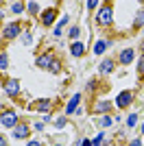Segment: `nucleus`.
Segmentation results:
<instances>
[{"mask_svg":"<svg viewBox=\"0 0 144 146\" xmlns=\"http://www.w3.org/2000/svg\"><path fill=\"white\" fill-rule=\"evenodd\" d=\"M20 35V24H15V22H11V24H7L5 31H2V37L5 39H13V37Z\"/></svg>","mask_w":144,"mask_h":146,"instance_id":"nucleus-1","label":"nucleus"},{"mask_svg":"<svg viewBox=\"0 0 144 146\" xmlns=\"http://www.w3.org/2000/svg\"><path fill=\"white\" fill-rule=\"evenodd\" d=\"M5 92H7V96H18V92H20V85H18V79H7L5 83Z\"/></svg>","mask_w":144,"mask_h":146,"instance_id":"nucleus-2","label":"nucleus"},{"mask_svg":"<svg viewBox=\"0 0 144 146\" xmlns=\"http://www.w3.org/2000/svg\"><path fill=\"white\" fill-rule=\"evenodd\" d=\"M111 22V7H103L98 11V24L101 26H107Z\"/></svg>","mask_w":144,"mask_h":146,"instance_id":"nucleus-3","label":"nucleus"},{"mask_svg":"<svg viewBox=\"0 0 144 146\" xmlns=\"http://www.w3.org/2000/svg\"><path fill=\"white\" fill-rule=\"evenodd\" d=\"M131 100H133V94H131V92H120V96H118V100H116V105H118L120 109H125V107H129V105H131Z\"/></svg>","mask_w":144,"mask_h":146,"instance_id":"nucleus-4","label":"nucleus"},{"mask_svg":"<svg viewBox=\"0 0 144 146\" xmlns=\"http://www.w3.org/2000/svg\"><path fill=\"white\" fill-rule=\"evenodd\" d=\"M0 122H2V127H15V122H18V113L7 111V113L0 116Z\"/></svg>","mask_w":144,"mask_h":146,"instance_id":"nucleus-5","label":"nucleus"},{"mask_svg":"<svg viewBox=\"0 0 144 146\" xmlns=\"http://www.w3.org/2000/svg\"><path fill=\"white\" fill-rule=\"evenodd\" d=\"M55 15H57V9H46V11L42 13V22L44 26H50L55 22Z\"/></svg>","mask_w":144,"mask_h":146,"instance_id":"nucleus-6","label":"nucleus"},{"mask_svg":"<svg viewBox=\"0 0 144 146\" xmlns=\"http://www.w3.org/2000/svg\"><path fill=\"white\" fill-rule=\"evenodd\" d=\"M53 55H50V52H46V55H42V57H39V59H37V66H39V68H50V66H53Z\"/></svg>","mask_w":144,"mask_h":146,"instance_id":"nucleus-7","label":"nucleus"},{"mask_svg":"<svg viewBox=\"0 0 144 146\" xmlns=\"http://www.w3.org/2000/svg\"><path fill=\"white\" fill-rule=\"evenodd\" d=\"M29 127L26 124H20V127H15V131H13V135L18 137V140H24V137H29Z\"/></svg>","mask_w":144,"mask_h":146,"instance_id":"nucleus-8","label":"nucleus"},{"mask_svg":"<svg viewBox=\"0 0 144 146\" xmlns=\"http://www.w3.org/2000/svg\"><path fill=\"white\" fill-rule=\"evenodd\" d=\"M70 52H72V57H81V55L85 52V46H83L81 42H74V44L70 46Z\"/></svg>","mask_w":144,"mask_h":146,"instance_id":"nucleus-9","label":"nucleus"},{"mask_svg":"<svg viewBox=\"0 0 144 146\" xmlns=\"http://www.w3.org/2000/svg\"><path fill=\"white\" fill-rule=\"evenodd\" d=\"M131 59H133V50L131 48H127V50H122V52H120V63H131Z\"/></svg>","mask_w":144,"mask_h":146,"instance_id":"nucleus-10","label":"nucleus"},{"mask_svg":"<svg viewBox=\"0 0 144 146\" xmlns=\"http://www.w3.org/2000/svg\"><path fill=\"white\" fill-rule=\"evenodd\" d=\"M79 103H81V96H79V94H77V96H72V100L66 105V113H72V111L77 109V105H79Z\"/></svg>","mask_w":144,"mask_h":146,"instance_id":"nucleus-11","label":"nucleus"},{"mask_svg":"<svg viewBox=\"0 0 144 146\" xmlns=\"http://www.w3.org/2000/svg\"><path fill=\"white\" fill-rule=\"evenodd\" d=\"M107 46H109V42H105V39H98V42H96V46H94V52H96V55H103V52L107 50Z\"/></svg>","mask_w":144,"mask_h":146,"instance_id":"nucleus-12","label":"nucleus"},{"mask_svg":"<svg viewBox=\"0 0 144 146\" xmlns=\"http://www.w3.org/2000/svg\"><path fill=\"white\" fill-rule=\"evenodd\" d=\"M109 109H111V103H109V100H101V103H98V105H96V113H103V111H109Z\"/></svg>","mask_w":144,"mask_h":146,"instance_id":"nucleus-13","label":"nucleus"},{"mask_svg":"<svg viewBox=\"0 0 144 146\" xmlns=\"http://www.w3.org/2000/svg\"><path fill=\"white\" fill-rule=\"evenodd\" d=\"M111 70H114V63H111V61H103L101 63V74H109Z\"/></svg>","mask_w":144,"mask_h":146,"instance_id":"nucleus-14","label":"nucleus"},{"mask_svg":"<svg viewBox=\"0 0 144 146\" xmlns=\"http://www.w3.org/2000/svg\"><path fill=\"white\" fill-rule=\"evenodd\" d=\"M35 107H37L39 111H50V103H48V100H39Z\"/></svg>","mask_w":144,"mask_h":146,"instance_id":"nucleus-15","label":"nucleus"},{"mask_svg":"<svg viewBox=\"0 0 144 146\" xmlns=\"http://www.w3.org/2000/svg\"><path fill=\"white\" fill-rule=\"evenodd\" d=\"M2 70H7V55L5 52H0V72Z\"/></svg>","mask_w":144,"mask_h":146,"instance_id":"nucleus-16","label":"nucleus"},{"mask_svg":"<svg viewBox=\"0 0 144 146\" xmlns=\"http://www.w3.org/2000/svg\"><path fill=\"white\" fill-rule=\"evenodd\" d=\"M22 9H24V5H22V2H13V5H11V11H13V13H20Z\"/></svg>","mask_w":144,"mask_h":146,"instance_id":"nucleus-17","label":"nucleus"},{"mask_svg":"<svg viewBox=\"0 0 144 146\" xmlns=\"http://www.w3.org/2000/svg\"><path fill=\"white\" fill-rule=\"evenodd\" d=\"M142 22H144V11H140V13H138V18H135V22H133V26H140Z\"/></svg>","mask_w":144,"mask_h":146,"instance_id":"nucleus-18","label":"nucleus"},{"mask_svg":"<svg viewBox=\"0 0 144 146\" xmlns=\"http://www.w3.org/2000/svg\"><path fill=\"white\" fill-rule=\"evenodd\" d=\"M109 124H111V118H109V116L101 118V127H109Z\"/></svg>","mask_w":144,"mask_h":146,"instance_id":"nucleus-19","label":"nucleus"},{"mask_svg":"<svg viewBox=\"0 0 144 146\" xmlns=\"http://www.w3.org/2000/svg\"><path fill=\"white\" fill-rule=\"evenodd\" d=\"M48 70H50V72H59V70H61V66L57 63V61H53V66L48 68Z\"/></svg>","mask_w":144,"mask_h":146,"instance_id":"nucleus-20","label":"nucleus"},{"mask_svg":"<svg viewBox=\"0 0 144 146\" xmlns=\"http://www.w3.org/2000/svg\"><path fill=\"white\" fill-rule=\"evenodd\" d=\"M63 124H66V118H57V120H55V127L57 129H61Z\"/></svg>","mask_w":144,"mask_h":146,"instance_id":"nucleus-21","label":"nucleus"},{"mask_svg":"<svg viewBox=\"0 0 144 146\" xmlns=\"http://www.w3.org/2000/svg\"><path fill=\"white\" fill-rule=\"evenodd\" d=\"M138 72H140V74L144 76V57H142V59L138 61Z\"/></svg>","mask_w":144,"mask_h":146,"instance_id":"nucleus-22","label":"nucleus"},{"mask_svg":"<svg viewBox=\"0 0 144 146\" xmlns=\"http://www.w3.org/2000/svg\"><path fill=\"white\" fill-rule=\"evenodd\" d=\"M135 122H138V116H135V113H131V116H129V122H127V124H129V127H133Z\"/></svg>","mask_w":144,"mask_h":146,"instance_id":"nucleus-23","label":"nucleus"},{"mask_svg":"<svg viewBox=\"0 0 144 146\" xmlns=\"http://www.w3.org/2000/svg\"><path fill=\"white\" fill-rule=\"evenodd\" d=\"M29 9H31V13H37V9H39V5H37V2H29Z\"/></svg>","mask_w":144,"mask_h":146,"instance_id":"nucleus-24","label":"nucleus"},{"mask_svg":"<svg viewBox=\"0 0 144 146\" xmlns=\"http://www.w3.org/2000/svg\"><path fill=\"white\" fill-rule=\"evenodd\" d=\"M70 37H74V39L79 37V29H77V26H72V29H70Z\"/></svg>","mask_w":144,"mask_h":146,"instance_id":"nucleus-25","label":"nucleus"},{"mask_svg":"<svg viewBox=\"0 0 144 146\" xmlns=\"http://www.w3.org/2000/svg\"><path fill=\"white\" fill-rule=\"evenodd\" d=\"M94 7H98V2H96V0H90V2H87V9H94Z\"/></svg>","mask_w":144,"mask_h":146,"instance_id":"nucleus-26","label":"nucleus"},{"mask_svg":"<svg viewBox=\"0 0 144 146\" xmlns=\"http://www.w3.org/2000/svg\"><path fill=\"white\" fill-rule=\"evenodd\" d=\"M22 42H24V44H31V35H29V33H26V35L22 37Z\"/></svg>","mask_w":144,"mask_h":146,"instance_id":"nucleus-27","label":"nucleus"},{"mask_svg":"<svg viewBox=\"0 0 144 146\" xmlns=\"http://www.w3.org/2000/svg\"><path fill=\"white\" fill-rule=\"evenodd\" d=\"M81 146H92V142L90 140H83V142H81Z\"/></svg>","mask_w":144,"mask_h":146,"instance_id":"nucleus-28","label":"nucleus"},{"mask_svg":"<svg viewBox=\"0 0 144 146\" xmlns=\"http://www.w3.org/2000/svg\"><path fill=\"white\" fill-rule=\"evenodd\" d=\"M131 146H142V142H140V140H133V142H131Z\"/></svg>","mask_w":144,"mask_h":146,"instance_id":"nucleus-29","label":"nucleus"},{"mask_svg":"<svg viewBox=\"0 0 144 146\" xmlns=\"http://www.w3.org/2000/svg\"><path fill=\"white\" fill-rule=\"evenodd\" d=\"M0 146H7V140L2 137V135H0Z\"/></svg>","mask_w":144,"mask_h":146,"instance_id":"nucleus-30","label":"nucleus"},{"mask_svg":"<svg viewBox=\"0 0 144 146\" xmlns=\"http://www.w3.org/2000/svg\"><path fill=\"white\" fill-rule=\"evenodd\" d=\"M29 146H42L39 142H29Z\"/></svg>","mask_w":144,"mask_h":146,"instance_id":"nucleus-31","label":"nucleus"},{"mask_svg":"<svg viewBox=\"0 0 144 146\" xmlns=\"http://www.w3.org/2000/svg\"><path fill=\"white\" fill-rule=\"evenodd\" d=\"M0 22H2V9H0Z\"/></svg>","mask_w":144,"mask_h":146,"instance_id":"nucleus-32","label":"nucleus"},{"mask_svg":"<svg viewBox=\"0 0 144 146\" xmlns=\"http://www.w3.org/2000/svg\"><path fill=\"white\" fill-rule=\"evenodd\" d=\"M142 133H144V124H142Z\"/></svg>","mask_w":144,"mask_h":146,"instance_id":"nucleus-33","label":"nucleus"},{"mask_svg":"<svg viewBox=\"0 0 144 146\" xmlns=\"http://www.w3.org/2000/svg\"><path fill=\"white\" fill-rule=\"evenodd\" d=\"M142 52H144V44H142Z\"/></svg>","mask_w":144,"mask_h":146,"instance_id":"nucleus-34","label":"nucleus"},{"mask_svg":"<svg viewBox=\"0 0 144 146\" xmlns=\"http://www.w3.org/2000/svg\"><path fill=\"white\" fill-rule=\"evenodd\" d=\"M57 146H61V144H57Z\"/></svg>","mask_w":144,"mask_h":146,"instance_id":"nucleus-35","label":"nucleus"}]
</instances>
